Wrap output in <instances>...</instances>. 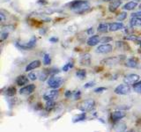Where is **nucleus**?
I'll list each match as a JSON object with an SVG mask.
<instances>
[{
  "label": "nucleus",
  "instance_id": "7ed1b4c3",
  "mask_svg": "<svg viewBox=\"0 0 141 132\" xmlns=\"http://www.w3.org/2000/svg\"><path fill=\"white\" fill-rule=\"evenodd\" d=\"M36 41H37L36 37H32V38L28 41V42H27V43H20V42H17L15 43V46L20 50H30L35 46Z\"/></svg>",
  "mask_w": 141,
  "mask_h": 132
},
{
  "label": "nucleus",
  "instance_id": "4468645a",
  "mask_svg": "<svg viewBox=\"0 0 141 132\" xmlns=\"http://www.w3.org/2000/svg\"><path fill=\"white\" fill-rule=\"evenodd\" d=\"M119 61H121L120 57L115 56V57H109V58L104 59V60L101 61V64H110V65H113V64H116L119 63Z\"/></svg>",
  "mask_w": 141,
  "mask_h": 132
},
{
  "label": "nucleus",
  "instance_id": "5701e85b",
  "mask_svg": "<svg viewBox=\"0 0 141 132\" xmlns=\"http://www.w3.org/2000/svg\"><path fill=\"white\" fill-rule=\"evenodd\" d=\"M86 114L85 113H82V114L80 115H78V116H74L73 118H72V122H74V123H76V122H82V121H84L85 119H86Z\"/></svg>",
  "mask_w": 141,
  "mask_h": 132
},
{
  "label": "nucleus",
  "instance_id": "37998d69",
  "mask_svg": "<svg viewBox=\"0 0 141 132\" xmlns=\"http://www.w3.org/2000/svg\"><path fill=\"white\" fill-rule=\"evenodd\" d=\"M104 2H109V1H112V0H103Z\"/></svg>",
  "mask_w": 141,
  "mask_h": 132
},
{
  "label": "nucleus",
  "instance_id": "f3484780",
  "mask_svg": "<svg viewBox=\"0 0 141 132\" xmlns=\"http://www.w3.org/2000/svg\"><path fill=\"white\" fill-rule=\"evenodd\" d=\"M124 65H125L126 67H128V68L134 69V68H137V67H138V61H137L136 59L129 58V59H127V60L125 61V64H124Z\"/></svg>",
  "mask_w": 141,
  "mask_h": 132
},
{
  "label": "nucleus",
  "instance_id": "2f4dec72",
  "mask_svg": "<svg viewBox=\"0 0 141 132\" xmlns=\"http://www.w3.org/2000/svg\"><path fill=\"white\" fill-rule=\"evenodd\" d=\"M72 67H73V64L72 63H67V64H65L63 67V70H64V72H67L68 70H70V69H72Z\"/></svg>",
  "mask_w": 141,
  "mask_h": 132
},
{
  "label": "nucleus",
  "instance_id": "412c9836",
  "mask_svg": "<svg viewBox=\"0 0 141 132\" xmlns=\"http://www.w3.org/2000/svg\"><path fill=\"white\" fill-rule=\"evenodd\" d=\"M137 5H138L137 2L131 1V2H129V3L125 4V5H124L123 8H124V10H125V11H132L136 8Z\"/></svg>",
  "mask_w": 141,
  "mask_h": 132
},
{
  "label": "nucleus",
  "instance_id": "f03ea898",
  "mask_svg": "<svg viewBox=\"0 0 141 132\" xmlns=\"http://www.w3.org/2000/svg\"><path fill=\"white\" fill-rule=\"evenodd\" d=\"M94 107H95V101L92 99H89L80 102L79 104V106H78V108L80 111H82V112L86 113L87 111H90L93 108H94Z\"/></svg>",
  "mask_w": 141,
  "mask_h": 132
},
{
  "label": "nucleus",
  "instance_id": "9b49d317",
  "mask_svg": "<svg viewBox=\"0 0 141 132\" xmlns=\"http://www.w3.org/2000/svg\"><path fill=\"white\" fill-rule=\"evenodd\" d=\"M41 62L39 60H34V61H32L31 63H29L27 65V67H26L25 70L26 71H31V70H35V69L39 68V67L41 66Z\"/></svg>",
  "mask_w": 141,
  "mask_h": 132
},
{
  "label": "nucleus",
  "instance_id": "4be33fe9",
  "mask_svg": "<svg viewBox=\"0 0 141 132\" xmlns=\"http://www.w3.org/2000/svg\"><path fill=\"white\" fill-rule=\"evenodd\" d=\"M98 32L100 33H107L109 31V24L107 23H101L98 26Z\"/></svg>",
  "mask_w": 141,
  "mask_h": 132
},
{
  "label": "nucleus",
  "instance_id": "cd10ccee",
  "mask_svg": "<svg viewBox=\"0 0 141 132\" xmlns=\"http://www.w3.org/2000/svg\"><path fill=\"white\" fill-rule=\"evenodd\" d=\"M51 63V57H50V55L48 53L44 54L43 55V64H45V65H49V64H50Z\"/></svg>",
  "mask_w": 141,
  "mask_h": 132
},
{
  "label": "nucleus",
  "instance_id": "1a4fd4ad",
  "mask_svg": "<svg viewBox=\"0 0 141 132\" xmlns=\"http://www.w3.org/2000/svg\"><path fill=\"white\" fill-rule=\"evenodd\" d=\"M35 89V85L34 84H30V85H27L23 86L21 89L20 90V93L22 94V95H30L31 93L34 92Z\"/></svg>",
  "mask_w": 141,
  "mask_h": 132
},
{
  "label": "nucleus",
  "instance_id": "4c0bfd02",
  "mask_svg": "<svg viewBox=\"0 0 141 132\" xmlns=\"http://www.w3.org/2000/svg\"><path fill=\"white\" fill-rule=\"evenodd\" d=\"M49 41L51 43H56V42H58V38H57V37H50V38L49 39Z\"/></svg>",
  "mask_w": 141,
  "mask_h": 132
},
{
  "label": "nucleus",
  "instance_id": "a878e982",
  "mask_svg": "<svg viewBox=\"0 0 141 132\" xmlns=\"http://www.w3.org/2000/svg\"><path fill=\"white\" fill-rule=\"evenodd\" d=\"M15 93H16V88L14 86H10L6 89L5 94H6L7 96H13V95H15Z\"/></svg>",
  "mask_w": 141,
  "mask_h": 132
},
{
  "label": "nucleus",
  "instance_id": "ddd939ff",
  "mask_svg": "<svg viewBox=\"0 0 141 132\" xmlns=\"http://www.w3.org/2000/svg\"><path fill=\"white\" fill-rule=\"evenodd\" d=\"M100 37L99 35H93V36L89 37V39L86 42L88 46H91V47H94V46H96L98 43L100 42Z\"/></svg>",
  "mask_w": 141,
  "mask_h": 132
},
{
  "label": "nucleus",
  "instance_id": "a19ab883",
  "mask_svg": "<svg viewBox=\"0 0 141 132\" xmlns=\"http://www.w3.org/2000/svg\"><path fill=\"white\" fill-rule=\"evenodd\" d=\"M86 33H87L88 34H92V33H94V29H93V27H90V28H88L87 31H86Z\"/></svg>",
  "mask_w": 141,
  "mask_h": 132
},
{
  "label": "nucleus",
  "instance_id": "bb28decb",
  "mask_svg": "<svg viewBox=\"0 0 141 132\" xmlns=\"http://www.w3.org/2000/svg\"><path fill=\"white\" fill-rule=\"evenodd\" d=\"M126 40L132 41L133 42H135V43H138L139 45L141 44V40L138 38V37L135 36V35H130V36H126Z\"/></svg>",
  "mask_w": 141,
  "mask_h": 132
},
{
  "label": "nucleus",
  "instance_id": "2eb2a0df",
  "mask_svg": "<svg viewBox=\"0 0 141 132\" xmlns=\"http://www.w3.org/2000/svg\"><path fill=\"white\" fill-rule=\"evenodd\" d=\"M124 117H125V113L123 112V111H115L111 114V118L114 121L122 120Z\"/></svg>",
  "mask_w": 141,
  "mask_h": 132
},
{
  "label": "nucleus",
  "instance_id": "6ab92c4d",
  "mask_svg": "<svg viewBox=\"0 0 141 132\" xmlns=\"http://www.w3.org/2000/svg\"><path fill=\"white\" fill-rule=\"evenodd\" d=\"M127 126L124 122H118L114 126V131L115 132H124L126 129Z\"/></svg>",
  "mask_w": 141,
  "mask_h": 132
},
{
  "label": "nucleus",
  "instance_id": "a18cd8bd",
  "mask_svg": "<svg viewBox=\"0 0 141 132\" xmlns=\"http://www.w3.org/2000/svg\"><path fill=\"white\" fill-rule=\"evenodd\" d=\"M137 1H140V0H135V2H137Z\"/></svg>",
  "mask_w": 141,
  "mask_h": 132
},
{
  "label": "nucleus",
  "instance_id": "6e6552de",
  "mask_svg": "<svg viewBox=\"0 0 141 132\" xmlns=\"http://www.w3.org/2000/svg\"><path fill=\"white\" fill-rule=\"evenodd\" d=\"M112 50H113L112 46L109 43H106V44H101V45L98 46L95 51L96 53H99V54H108V53H110Z\"/></svg>",
  "mask_w": 141,
  "mask_h": 132
},
{
  "label": "nucleus",
  "instance_id": "f704fd0d",
  "mask_svg": "<svg viewBox=\"0 0 141 132\" xmlns=\"http://www.w3.org/2000/svg\"><path fill=\"white\" fill-rule=\"evenodd\" d=\"M94 85H95V82H94V81H90V82H87L86 84H85L84 88L88 89V88H91V87L94 86Z\"/></svg>",
  "mask_w": 141,
  "mask_h": 132
},
{
  "label": "nucleus",
  "instance_id": "c03bdc74",
  "mask_svg": "<svg viewBox=\"0 0 141 132\" xmlns=\"http://www.w3.org/2000/svg\"><path fill=\"white\" fill-rule=\"evenodd\" d=\"M139 8H140V10H141V4L139 5Z\"/></svg>",
  "mask_w": 141,
  "mask_h": 132
},
{
  "label": "nucleus",
  "instance_id": "79ce46f5",
  "mask_svg": "<svg viewBox=\"0 0 141 132\" xmlns=\"http://www.w3.org/2000/svg\"><path fill=\"white\" fill-rule=\"evenodd\" d=\"M0 16H1V20H2V21H5V15H4V13H3V11H2L1 13H0Z\"/></svg>",
  "mask_w": 141,
  "mask_h": 132
},
{
  "label": "nucleus",
  "instance_id": "f257e3e1",
  "mask_svg": "<svg viewBox=\"0 0 141 132\" xmlns=\"http://www.w3.org/2000/svg\"><path fill=\"white\" fill-rule=\"evenodd\" d=\"M89 7H90L89 2L86 0H74L69 4V8L77 13L86 12L89 9Z\"/></svg>",
  "mask_w": 141,
  "mask_h": 132
},
{
  "label": "nucleus",
  "instance_id": "20e7f679",
  "mask_svg": "<svg viewBox=\"0 0 141 132\" xmlns=\"http://www.w3.org/2000/svg\"><path fill=\"white\" fill-rule=\"evenodd\" d=\"M63 82H64V79L61 77H55L52 76L48 79V85L49 87L52 89H57L62 85Z\"/></svg>",
  "mask_w": 141,
  "mask_h": 132
},
{
  "label": "nucleus",
  "instance_id": "c85d7f7f",
  "mask_svg": "<svg viewBox=\"0 0 141 132\" xmlns=\"http://www.w3.org/2000/svg\"><path fill=\"white\" fill-rule=\"evenodd\" d=\"M132 88L134 90V92H138V93H141V81L135 83L134 85H132Z\"/></svg>",
  "mask_w": 141,
  "mask_h": 132
},
{
  "label": "nucleus",
  "instance_id": "e433bc0d",
  "mask_svg": "<svg viewBox=\"0 0 141 132\" xmlns=\"http://www.w3.org/2000/svg\"><path fill=\"white\" fill-rule=\"evenodd\" d=\"M40 80L41 81H44V80H46L47 79V78H48V74L46 73V72H42L41 73V75H40Z\"/></svg>",
  "mask_w": 141,
  "mask_h": 132
},
{
  "label": "nucleus",
  "instance_id": "423d86ee",
  "mask_svg": "<svg viewBox=\"0 0 141 132\" xmlns=\"http://www.w3.org/2000/svg\"><path fill=\"white\" fill-rule=\"evenodd\" d=\"M140 79V76L138 74H129V75H126L124 79V82L126 85H134L135 83L138 82Z\"/></svg>",
  "mask_w": 141,
  "mask_h": 132
},
{
  "label": "nucleus",
  "instance_id": "39448f33",
  "mask_svg": "<svg viewBox=\"0 0 141 132\" xmlns=\"http://www.w3.org/2000/svg\"><path fill=\"white\" fill-rule=\"evenodd\" d=\"M114 92L118 95H126V94H129L131 92V87L129 85H119L115 88Z\"/></svg>",
  "mask_w": 141,
  "mask_h": 132
},
{
  "label": "nucleus",
  "instance_id": "393cba45",
  "mask_svg": "<svg viewBox=\"0 0 141 132\" xmlns=\"http://www.w3.org/2000/svg\"><path fill=\"white\" fill-rule=\"evenodd\" d=\"M56 106V103L54 100H49V101L46 102V105H45V108L46 110L48 111H50L51 109H53Z\"/></svg>",
  "mask_w": 141,
  "mask_h": 132
},
{
  "label": "nucleus",
  "instance_id": "473e14b6",
  "mask_svg": "<svg viewBox=\"0 0 141 132\" xmlns=\"http://www.w3.org/2000/svg\"><path fill=\"white\" fill-rule=\"evenodd\" d=\"M28 79H30V80H32V81H34V80H36L37 79V78H38V74L37 73H35V72H30V73L28 74Z\"/></svg>",
  "mask_w": 141,
  "mask_h": 132
},
{
  "label": "nucleus",
  "instance_id": "49530a36",
  "mask_svg": "<svg viewBox=\"0 0 141 132\" xmlns=\"http://www.w3.org/2000/svg\"><path fill=\"white\" fill-rule=\"evenodd\" d=\"M140 48H141V44H140Z\"/></svg>",
  "mask_w": 141,
  "mask_h": 132
},
{
  "label": "nucleus",
  "instance_id": "ea45409f",
  "mask_svg": "<svg viewBox=\"0 0 141 132\" xmlns=\"http://www.w3.org/2000/svg\"><path fill=\"white\" fill-rule=\"evenodd\" d=\"M72 94H73V93H72V92H70V91H66V92H65V94H64V95H65L66 98H70V96H72Z\"/></svg>",
  "mask_w": 141,
  "mask_h": 132
},
{
  "label": "nucleus",
  "instance_id": "aec40b11",
  "mask_svg": "<svg viewBox=\"0 0 141 132\" xmlns=\"http://www.w3.org/2000/svg\"><path fill=\"white\" fill-rule=\"evenodd\" d=\"M80 64L81 65H86L89 66L91 64V57L89 54H86L85 55H83L81 57V60H80Z\"/></svg>",
  "mask_w": 141,
  "mask_h": 132
},
{
  "label": "nucleus",
  "instance_id": "9d476101",
  "mask_svg": "<svg viewBox=\"0 0 141 132\" xmlns=\"http://www.w3.org/2000/svg\"><path fill=\"white\" fill-rule=\"evenodd\" d=\"M124 26L122 22H114L109 24V31L110 32H116L118 30L124 29Z\"/></svg>",
  "mask_w": 141,
  "mask_h": 132
},
{
  "label": "nucleus",
  "instance_id": "58836bf2",
  "mask_svg": "<svg viewBox=\"0 0 141 132\" xmlns=\"http://www.w3.org/2000/svg\"><path fill=\"white\" fill-rule=\"evenodd\" d=\"M131 17H139V18H141V11H139V12H133V13L131 14Z\"/></svg>",
  "mask_w": 141,
  "mask_h": 132
},
{
  "label": "nucleus",
  "instance_id": "a211bd4d",
  "mask_svg": "<svg viewBox=\"0 0 141 132\" xmlns=\"http://www.w3.org/2000/svg\"><path fill=\"white\" fill-rule=\"evenodd\" d=\"M130 26L131 27H141V18L139 17H131L130 20Z\"/></svg>",
  "mask_w": 141,
  "mask_h": 132
},
{
  "label": "nucleus",
  "instance_id": "c756f323",
  "mask_svg": "<svg viewBox=\"0 0 141 132\" xmlns=\"http://www.w3.org/2000/svg\"><path fill=\"white\" fill-rule=\"evenodd\" d=\"M112 40H113V38H111V37H109V36H103L101 38L100 42L102 44H106V43H108V42H110Z\"/></svg>",
  "mask_w": 141,
  "mask_h": 132
},
{
  "label": "nucleus",
  "instance_id": "72a5a7b5",
  "mask_svg": "<svg viewBox=\"0 0 141 132\" xmlns=\"http://www.w3.org/2000/svg\"><path fill=\"white\" fill-rule=\"evenodd\" d=\"M107 91V88L106 87H98V88L94 89V92H95V93H101V92H104Z\"/></svg>",
  "mask_w": 141,
  "mask_h": 132
},
{
  "label": "nucleus",
  "instance_id": "c9c22d12",
  "mask_svg": "<svg viewBox=\"0 0 141 132\" xmlns=\"http://www.w3.org/2000/svg\"><path fill=\"white\" fill-rule=\"evenodd\" d=\"M80 96H81V92H80V91H79V90L75 91V92H73V98H74V100H79V98H80Z\"/></svg>",
  "mask_w": 141,
  "mask_h": 132
},
{
  "label": "nucleus",
  "instance_id": "dca6fc26",
  "mask_svg": "<svg viewBox=\"0 0 141 132\" xmlns=\"http://www.w3.org/2000/svg\"><path fill=\"white\" fill-rule=\"evenodd\" d=\"M28 80H29L28 77H26L24 75H20L16 79V84L18 85H20V86H23V85L28 84Z\"/></svg>",
  "mask_w": 141,
  "mask_h": 132
},
{
  "label": "nucleus",
  "instance_id": "0eeeda50",
  "mask_svg": "<svg viewBox=\"0 0 141 132\" xmlns=\"http://www.w3.org/2000/svg\"><path fill=\"white\" fill-rule=\"evenodd\" d=\"M58 94H59V92L57 89H52V90L48 91V92H46L43 94V100H46V101L54 100L55 99H57Z\"/></svg>",
  "mask_w": 141,
  "mask_h": 132
},
{
  "label": "nucleus",
  "instance_id": "b1692460",
  "mask_svg": "<svg viewBox=\"0 0 141 132\" xmlns=\"http://www.w3.org/2000/svg\"><path fill=\"white\" fill-rule=\"evenodd\" d=\"M76 76H77L78 79L82 80V79H84L85 78H86V71L85 70H78L77 71H76Z\"/></svg>",
  "mask_w": 141,
  "mask_h": 132
},
{
  "label": "nucleus",
  "instance_id": "7c9ffc66",
  "mask_svg": "<svg viewBox=\"0 0 141 132\" xmlns=\"http://www.w3.org/2000/svg\"><path fill=\"white\" fill-rule=\"evenodd\" d=\"M126 18H127V12H121V13H119V15L116 17V20H119V21H122V20H125Z\"/></svg>",
  "mask_w": 141,
  "mask_h": 132
},
{
  "label": "nucleus",
  "instance_id": "f8f14e48",
  "mask_svg": "<svg viewBox=\"0 0 141 132\" xmlns=\"http://www.w3.org/2000/svg\"><path fill=\"white\" fill-rule=\"evenodd\" d=\"M121 4H122L121 0H113V1L111 2V3L109 4V12H116V11L118 9V7H120Z\"/></svg>",
  "mask_w": 141,
  "mask_h": 132
}]
</instances>
